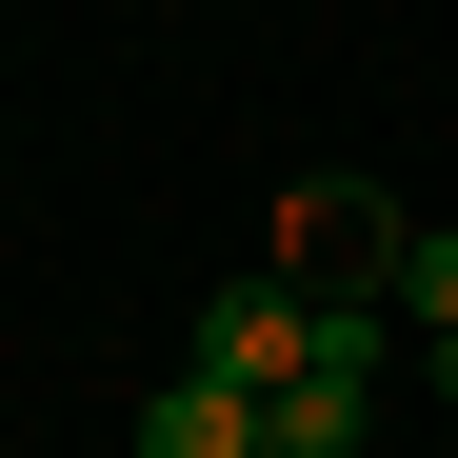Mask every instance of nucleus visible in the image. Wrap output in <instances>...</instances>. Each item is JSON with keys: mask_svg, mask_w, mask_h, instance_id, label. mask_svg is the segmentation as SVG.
<instances>
[{"mask_svg": "<svg viewBox=\"0 0 458 458\" xmlns=\"http://www.w3.org/2000/svg\"><path fill=\"white\" fill-rule=\"evenodd\" d=\"M299 339H319V299H299V279H219L199 299V339H180V378H219V399H299Z\"/></svg>", "mask_w": 458, "mask_h": 458, "instance_id": "1", "label": "nucleus"}, {"mask_svg": "<svg viewBox=\"0 0 458 458\" xmlns=\"http://www.w3.org/2000/svg\"><path fill=\"white\" fill-rule=\"evenodd\" d=\"M140 458H279V419L219 399V378H160V399H140Z\"/></svg>", "mask_w": 458, "mask_h": 458, "instance_id": "2", "label": "nucleus"}, {"mask_svg": "<svg viewBox=\"0 0 458 458\" xmlns=\"http://www.w3.org/2000/svg\"><path fill=\"white\" fill-rule=\"evenodd\" d=\"M378 299H399L419 339H458V219H399V240H378Z\"/></svg>", "mask_w": 458, "mask_h": 458, "instance_id": "3", "label": "nucleus"}, {"mask_svg": "<svg viewBox=\"0 0 458 458\" xmlns=\"http://www.w3.org/2000/svg\"><path fill=\"white\" fill-rule=\"evenodd\" d=\"M359 438H378L359 378H299V399H279V458H359Z\"/></svg>", "mask_w": 458, "mask_h": 458, "instance_id": "4", "label": "nucleus"}]
</instances>
